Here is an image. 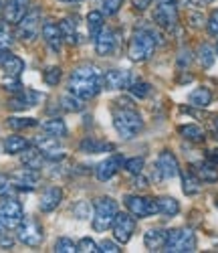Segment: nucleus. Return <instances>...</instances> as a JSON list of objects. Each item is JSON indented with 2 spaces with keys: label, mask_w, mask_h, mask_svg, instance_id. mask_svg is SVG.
Returning <instances> with one entry per match:
<instances>
[{
  "label": "nucleus",
  "mask_w": 218,
  "mask_h": 253,
  "mask_svg": "<svg viewBox=\"0 0 218 253\" xmlns=\"http://www.w3.org/2000/svg\"><path fill=\"white\" fill-rule=\"evenodd\" d=\"M87 29H89V35L95 39L105 29V14L101 10H91L87 14Z\"/></svg>",
  "instance_id": "obj_34"
},
{
  "label": "nucleus",
  "mask_w": 218,
  "mask_h": 253,
  "mask_svg": "<svg viewBox=\"0 0 218 253\" xmlns=\"http://www.w3.org/2000/svg\"><path fill=\"white\" fill-rule=\"evenodd\" d=\"M61 201H63V191L59 186H51V188H47V191L42 193L38 207H40L42 213H51V211H55L61 205Z\"/></svg>",
  "instance_id": "obj_21"
},
{
  "label": "nucleus",
  "mask_w": 218,
  "mask_h": 253,
  "mask_svg": "<svg viewBox=\"0 0 218 253\" xmlns=\"http://www.w3.org/2000/svg\"><path fill=\"white\" fill-rule=\"evenodd\" d=\"M29 10H31V0H8V4L4 6V16L8 23L18 25Z\"/></svg>",
  "instance_id": "obj_18"
},
{
  "label": "nucleus",
  "mask_w": 218,
  "mask_h": 253,
  "mask_svg": "<svg viewBox=\"0 0 218 253\" xmlns=\"http://www.w3.org/2000/svg\"><path fill=\"white\" fill-rule=\"evenodd\" d=\"M196 59H198V63H200L204 69L212 67V63H214V51H212V47L210 45H200L198 51H196Z\"/></svg>",
  "instance_id": "obj_36"
},
{
  "label": "nucleus",
  "mask_w": 218,
  "mask_h": 253,
  "mask_svg": "<svg viewBox=\"0 0 218 253\" xmlns=\"http://www.w3.org/2000/svg\"><path fill=\"white\" fill-rule=\"evenodd\" d=\"M180 174V162L170 150H164L156 160V178L170 180Z\"/></svg>",
  "instance_id": "obj_12"
},
{
  "label": "nucleus",
  "mask_w": 218,
  "mask_h": 253,
  "mask_svg": "<svg viewBox=\"0 0 218 253\" xmlns=\"http://www.w3.org/2000/svg\"><path fill=\"white\" fill-rule=\"evenodd\" d=\"M216 55H218V43H216Z\"/></svg>",
  "instance_id": "obj_59"
},
{
  "label": "nucleus",
  "mask_w": 218,
  "mask_h": 253,
  "mask_svg": "<svg viewBox=\"0 0 218 253\" xmlns=\"http://www.w3.org/2000/svg\"><path fill=\"white\" fill-rule=\"evenodd\" d=\"M111 231H113L115 241L127 243L129 239L134 237V233H136V219H134V215L129 213V211H127V213H117L115 221L111 225Z\"/></svg>",
  "instance_id": "obj_11"
},
{
  "label": "nucleus",
  "mask_w": 218,
  "mask_h": 253,
  "mask_svg": "<svg viewBox=\"0 0 218 253\" xmlns=\"http://www.w3.org/2000/svg\"><path fill=\"white\" fill-rule=\"evenodd\" d=\"M180 136L188 142H194V144H200L206 140V132L200 128V126H196V124H186V126H180L178 128Z\"/></svg>",
  "instance_id": "obj_28"
},
{
  "label": "nucleus",
  "mask_w": 218,
  "mask_h": 253,
  "mask_svg": "<svg viewBox=\"0 0 218 253\" xmlns=\"http://www.w3.org/2000/svg\"><path fill=\"white\" fill-rule=\"evenodd\" d=\"M196 235L192 229L186 227H178V229H172L168 231V239L164 245V251L168 253H192L196 251Z\"/></svg>",
  "instance_id": "obj_4"
},
{
  "label": "nucleus",
  "mask_w": 218,
  "mask_h": 253,
  "mask_svg": "<svg viewBox=\"0 0 218 253\" xmlns=\"http://www.w3.org/2000/svg\"><path fill=\"white\" fill-rule=\"evenodd\" d=\"M61 33H63V41L69 45H77L79 43V29L77 23H73L71 18H63L61 20Z\"/></svg>",
  "instance_id": "obj_32"
},
{
  "label": "nucleus",
  "mask_w": 218,
  "mask_h": 253,
  "mask_svg": "<svg viewBox=\"0 0 218 253\" xmlns=\"http://www.w3.org/2000/svg\"><path fill=\"white\" fill-rule=\"evenodd\" d=\"M8 55V49L6 47H0V63H2L4 61V57Z\"/></svg>",
  "instance_id": "obj_55"
},
{
  "label": "nucleus",
  "mask_w": 218,
  "mask_h": 253,
  "mask_svg": "<svg viewBox=\"0 0 218 253\" xmlns=\"http://www.w3.org/2000/svg\"><path fill=\"white\" fill-rule=\"evenodd\" d=\"M0 10H2V0H0Z\"/></svg>",
  "instance_id": "obj_58"
},
{
  "label": "nucleus",
  "mask_w": 218,
  "mask_h": 253,
  "mask_svg": "<svg viewBox=\"0 0 218 253\" xmlns=\"http://www.w3.org/2000/svg\"><path fill=\"white\" fill-rule=\"evenodd\" d=\"M190 61H192V51L182 49V51H180V55H178V65H180V67H186Z\"/></svg>",
  "instance_id": "obj_50"
},
{
  "label": "nucleus",
  "mask_w": 218,
  "mask_h": 253,
  "mask_svg": "<svg viewBox=\"0 0 218 253\" xmlns=\"http://www.w3.org/2000/svg\"><path fill=\"white\" fill-rule=\"evenodd\" d=\"M115 45H117V39H115V33L111 29H103L95 37V51L101 57H109V55H111L115 51Z\"/></svg>",
  "instance_id": "obj_19"
},
{
  "label": "nucleus",
  "mask_w": 218,
  "mask_h": 253,
  "mask_svg": "<svg viewBox=\"0 0 218 253\" xmlns=\"http://www.w3.org/2000/svg\"><path fill=\"white\" fill-rule=\"evenodd\" d=\"M121 4H123V0H103V14H109V16L117 14Z\"/></svg>",
  "instance_id": "obj_45"
},
{
  "label": "nucleus",
  "mask_w": 218,
  "mask_h": 253,
  "mask_svg": "<svg viewBox=\"0 0 218 253\" xmlns=\"http://www.w3.org/2000/svg\"><path fill=\"white\" fill-rule=\"evenodd\" d=\"M2 148L6 154H20L23 150L29 148V140H25L23 136H8L2 142Z\"/></svg>",
  "instance_id": "obj_35"
},
{
  "label": "nucleus",
  "mask_w": 218,
  "mask_h": 253,
  "mask_svg": "<svg viewBox=\"0 0 218 253\" xmlns=\"http://www.w3.org/2000/svg\"><path fill=\"white\" fill-rule=\"evenodd\" d=\"M103 89V75L95 65H79L69 75V91L81 99H93Z\"/></svg>",
  "instance_id": "obj_1"
},
{
  "label": "nucleus",
  "mask_w": 218,
  "mask_h": 253,
  "mask_svg": "<svg viewBox=\"0 0 218 253\" xmlns=\"http://www.w3.org/2000/svg\"><path fill=\"white\" fill-rule=\"evenodd\" d=\"M83 101H85V99H81V97H77L75 93L69 91V95H63V97H61L59 105H61V110L67 112V114H79V112L85 110V103H83Z\"/></svg>",
  "instance_id": "obj_31"
},
{
  "label": "nucleus",
  "mask_w": 218,
  "mask_h": 253,
  "mask_svg": "<svg viewBox=\"0 0 218 253\" xmlns=\"http://www.w3.org/2000/svg\"><path fill=\"white\" fill-rule=\"evenodd\" d=\"M59 2H81V0H59Z\"/></svg>",
  "instance_id": "obj_57"
},
{
  "label": "nucleus",
  "mask_w": 218,
  "mask_h": 253,
  "mask_svg": "<svg viewBox=\"0 0 218 253\" xmlns=\"http://www.w3.org/2000/svg\"><path fill=\"white\" fill-rule=\"evenodd\" d=\"M25 219V211L14 197H4V201L0 203V225H4L6 229H16Z\"/></svg>",
  "instance_id": "obj_7"
},
{
  "label": "nucleus",
  "mask_w": 218,
  "mask_h": 253,
  "mask_svg": "<svg viewBox=\"0 0 218 253\" xmlns=\"http://www.w3.org/2000/svg\"><path fill=\"white\" fill-rule=\"evenodd\" d=\"M16 237L20 243H25L27 247H38L42 243V227L35 219H23L16 227Z\"/></svg>",
  "instance_id": "obj_10"
},
{
  "label": "nucleus",
  "mask_w": 218,
  "mask_h": 253,
  "mask_svg": "<svg viewBox=\"0 0 218 253\" xmlns=\"http://www.w3.org/2000/svg\"><path fill=\"white\" fill-rule=\"evenodd\" d=\"M216 140H218V130H216Z\"/></svg>",
  "instance_id": "obj_60"
},
{
  "label": "nucleus",
  "mask_w": 218,
  "mask_h": 253,
  "mask_svg": "<svg viewBox=\"0 0 218 253\" xmlns=\"http://www.w3.org/2000/svg\"><path fill=\"white\" fill-rule=\"evenodd\" d=\"M188 101H190V105H194V108H208L212 103V91L208 87H196L188 95Z\"/></svg>",
  "instance_id": "obj_30"
},
{
  "label": "nucleus",
  "mask_w": 218,
  "mask_h": 253,
  "mask_svg": "<svg viewBox=\"0 0 218 253\" xmlns=\"http://www.w3.org/2000/svg\"><path fill=\"white\" fill-rule=\"evenodd\" d=\"M132 83H134L132 73L123 71V69H109V71H105V75H103V87H105V89H111V91L129 89V85H132Z\"/></svg>",
  "instance_id": "obj_15"
},
{
  "label": "nucleus",
  "mask_w": 218,
  "mask_h": 253,
  "mask_svg": "<svg viewBox=\"0 0 218 253\" xmlns=\"http://www.w3.org/2000/svg\"><path fill=\"white\" fill-rule=\"evenodd\" d=\"M6 126L12 130H25V128H35V126H38V122L35 118H8Z\"/></svg>",
  "instance_id": "obj_38"
},
{
  "label": "nucleus",
  "mask_w": 218,
  "mask_h": 253,
  "mask_svg": "<svg viewBox=\"0 0 218 253\" xmlns=\"http://www.w3.org/2000/svg\"><path fill=\"white\" fill-rule=\"evenodd\" d=\"M113 128L123 140H132L144 130V120L132 105H119L113 108Z\"/></svg>",
  "instance_id": "obj_3"
},
{
  "label": "nucleus",
  "mask_w": 218,
  "mask_h": 253,
  "mask_svg": "<svg viewBox=\"0 0 218 253\" xmlns=\"http://www.w3.org/2000/svg\"><path fill=\"white\" fill-rule=\"evenodd\" d=\"M14 43V33L10 29L8 20H0V47H10Z\"/></svg>",
  "instance_id": "obj_37"
},
{
  "label": "nucleus",
  "mask_w": 218,
  "mask_h": 253,
  "mask_svg": "<svg viewBox=\"0 0 218 253\" xmlns=\"http://www.w3.org/2000/svg\"><path fill=\"white\" fill-rule=\"evenodd\" d=\"M0 245H2V247H12L14 245V239L12 237H6V235H0Z\"/></svg>",
  "instance_id": "obj_53"
},
{
  "label": "nucleus",
  "mask_w": 218,
  "mask_h": 253,
  "mask_svg": "<svg viewBox=\"0 0 218 253\" xmlns=\"http://www.w3.org/2000/svg\"><path fill=\"white\" fill-rule=\"evenodd\" d=\"M45 95L38 93V91H33V89H20L16 95H12L8 99V108L10 110H29V108H35L38 105Z\"/></svg>",
  "instance_id": "obj_16"
},
{
  "label": "nucleus",
  "mask_w": 218,
  "mask_h": 253,
  "mask_svg": "<svg viewBox=\"0 0 218 253\" xmlns=\"http://www.w3.org/2000/svg\"><path fill=\"white\" fill-rule=\"evenodd\" d=\"M210 160H212L214 164L218 162V150H212V152H210Z\"/></svg>",
  "instance_id": "obj_56"
},
{
  "label": "nucleus",
  "mask_w": 218,
  "mask_h": 253,
  "mask_svg": "<svg viewBox=\"0 0 218 253\" xmlns=\"http://www.w3.org/2000/svg\"><path fill=\"white\" fill-rule=\"evenodd\" d=\"M14 195V184L10 180V176L0 174V197H12Z\"/></svg>",
  "instance_id": "obj_44"
},
{
  "label": "nucleus",
  "mask_w": 218,
  "mask_h": 253,
  "mask_svg": "<svg viewBox=\"0 0 218 253\" xmlns=\"http://www.w3.org/2000/svg\"><path fill=\"white\" fill-rule=\"evenodd\" d=\"M190 2H192L194 6H206V4L214 2V0H190Z\"/></svg>",
  "instance_id": "obj_54"
},
{
  "label": "nucleus",
  "mask_w": 218,
  "mask_h": 253,
  "mask_svg": "<svg viewBox=\"0 0 218 253\" xmlns=\"http://www.w3.org/2000/svg\"><path fill=\"white\" fill-rule=\"evenodd\" d=\"M59 138H55V136H38L36 140H35V146L40 150V154L45 156V160H63L65 158V150H63V146L57 142Z\"/></svg>",
  "instance_id": "obj_14"
},
{
  "label": "nucleus",
  "mask_w": 218,
  "mask_h": 253,
  "mask_svg": "<svg viewBox=\"0 0 218 253\" xmlns=\"http://www.w3.org/2000/svg\"><path fill=\"white\" fill-rule=\"evenodd\" d=\"M42 37H45V43L49 45V49L53 53H59L61 51V45H63V33H61V27L53 20L42 25Z\"/></svg>",
  "instance_id": "obj_20"
},
{
  "label": "nucleus",
  "mask_w": 218,
  "mask_h": 253,
  "mask_svg": "<svg viewBox=\"0 0 218 253\" xmlns=\"http://www.w3.org/2000/svg\"><path fill=\"white\" fill-rule=\"evenodd\" d=\"M6 77H8V79H4V81H2L4 89H6V91H14V93H18V91H20L18 77H10V75H6Z\"/></svg>",
  "instance_id": "obj_47"
},
{
  "label": "nucleus",
  "mask_w": 218,
  "mask_h": 253,
  "mask_svg": "<svg viewBox=\"0 0 218 253\" xmlns=\"http://www.w3.org/2000/svg\"><path fill=\"white\" fill-rule=\"evenodd\" d=\"M99 251H101V253H119L121 249H119V245H115L113 241L105 239V241L99 243Z\"/></svg>",
  "instance_id": "obj_48"
},
{
  "label": "nucleus",
  "mask_w": 218,
  "mask_h": 253,
  "mask_svg": "<svg viewBox=\"0 0 218 253\" xmlns=\"http://www.w3.org/2000/svg\"><path fill=\"white\" fill-rule=\"evenodd\" d=\"M129 91H132L136 97H147L149 93H151V85L149 83H145V81H136V83H132L129 85Z\"/></svg>",
  "instance_id": "obj_42"
},
{
  "label": "nucleus",
  "mask_w": 218,
  "mask_h": 253,
  "mask_svg": "<svg viewBox=\"0 0 218 253\" xmlns=\"http://www.w3.org/2000/svg\"><path fill=\"white\" fill-rule=\"evenodd\" d=\"M156 207H158V213L164 215V217H176L180 213V203L174 197H160V199H156Z\"/></svg>",
  "instance_id": "obj_27"
},
{
  "label": "nucleus",
  "mask_w": 218,
  "mask_h": 253,
  "mask_svg": "<svg viewBox=\"0 0 218 253\" xmlns=\"http://www.w3.org/2000/svg\"><path fill=\"white\" fill-rule=\"evenodd\" d=\"M89 213H91V205H89V203H79V205L75 207V215H77L79 219L89 217Z\"/></svg>",
  "instance_id": "obj_49"
},
{
  "label": "nucleus",
  "mask_w": 218,
  "mask_h": 253,
  "mask_svg": "<svg viewBox=\"0 0 218 253\" xmlns=\"http://www.w3.org/2000/svg\"><path fill=\"white\" fill-rule=\"evenodd\" d=\"M144 166H145V160L142 156H136V158H129V160H123V168H125V172L129 174H142L144 172Z\"/></svg>",
  "instance_id": "obj_39"
},
{
  "label": "nucleus",
  "mask_w": 218,
  "mask_h": 253,
  "mask_svg": "<svg viewBox=\"0 0 218 253\" xmlns=\"http://www.w3.org/2000/svg\"><path fill=\"white\" fill-rule=\"evenodd\" d=\"M38 31H40V10L38 8H31L25 18L20 20L16 25V37L25 43H31L38 37Z\"/></svg>",
  "instance_id": "obj_9"
},
{
  "label": "nucleus",
  "mask_w": 218,
  "mask_h": 253,
  "mask_svg": "<svg viewBox=\"0 0 218 253\" xmlns=\"http://www.w3.org/2000/svg\"><path fill=\"white\" fill-rule=\"evenodd\" d=\"M132 4H134L138 10H145V8L151 4V0H132Z\"/></svg>",
  "instance_id": "obj_52"
},
{
  "label": "nucleus",
  "mask_w": 218,
  "mask_h": 253,
  "mask_svg": "<svg viewBox=\"0 0 218 253\" xmlns=\"http://www.w3.org/2000/svg\"><path fill=\"white\" fill-rule=\"evenodd\" d=\"M42 79H45V83H47V85H51V87L59 85V83H61V69L55 67V65L47 67L45 73H42Z\"/></svg>",
  "instance_id": "obj_41"
},
{
  "label": "nucleus",
  "mask_w": 218,
  "mask_h": 253,
  "mask_svg": "<svg viewBox=\"0 0 218 253\" xmlns=\"http://www.w3.org/2000/svg\"><path fill=\"white\" fill-rule=\"evenodd\" d=\"M188 20H190V25L194 27V29H200L202 27V14H198V12H190L188 14Z\"/></svg>",
  "instance_id": "obj_51"
},
{
  "label": "nucleus",
  "mask_w": 218,
  "mask_h": 253,
  "mask_svg": "<svg viewBox=\"0 0 218 253\" xmlns=\"http://www.w3.org/2000/svg\"><path fill=\"white\" fill-rule=\"evenodd\" d=\"M81 152L85 154H101V152H111L115 150V146L111 142H101V140H95V138H85L81 144H79Z\"/></svg>",
  "instance_id": "obj_23"
},
{
  "label": "nucleus",
  "mask_w": 218,
  "mask_h": 253,
  "mask_svg": "<svg viewBox=\"0 0 218 253\" xmlns=\"http://www.w3.org/2000/svg\"><path fill=\"white\" fill-rule=\"evenodd\" d=\"M206 29H208V33H210V35L218 37V8H216V10H212V14L208 16Z\"/></svg>",
  "instance_id": "obj_46"
},
{
  "label": "nucleus",
  "mask_w": 218,
  "mask_h": 253,
  "mask_svg": "<svg viewBox=\"0 0 218 253\" xmlns=\"http://www.w3.org/2000/svg\"><path fill=\"white\" fill-rule=\"evenodd\" d=\"M20 162H23V166H29V168H35V170H40L42 168V162H45V156L40 154V150L36 148H29L20 152Z\"/></svg>",
  "instance_id": "obj_24"
},
{
  "label": "nucleus",
  "mask_w": 218,
  "mask_h": 253,
  "mask_svg": "<svg viewBox=\"0 0 218 253\" xmlns=\"http://www.w3.org/2000/svg\"><path fill=\"white\" fill-rule=\"evenodd\" d=\"M42 132L49 134V136H55V138H65L67 136V124H65L61 118H53V120H47L45 124L40 126Z\"/></svg>",
  "instance_id": "obj_33"
},
{
  "label": "nucleus",
  "mask_w": 218,
  "mask_h": 253,
  "mask_svg": "<svg viewBox=\"0 0 218 253\" xmlns=\"http://www.w3.org/2000/svg\"><path fill=\"white\" fill-rule=\"evenodd\" d=\"M125 209L138 219H145L158 213V207H156V199H149V197H140V195H127L123 199Z\"/></svg>",
  "instance_id": "obj_8"
},
{
  "label": "nucleus",
  "mask_w": 218,
  "mask_h": 253,
  "mask_svg": "<svg viewBox=\"0 0 218 253\" xmlns=\"http://www.w3.org/2000/svg\"><path fill=\"white\" fill-rule=\"evenodd\" d=\"M166 239H168V231H164V229H149L144 235V243L149 251H160V249L164 251Z\"/></svg>",
  "instance_id": "obj_22"
},
{
  "label": "nucleus",
  "mask_w": 218,
  "mask_h": 253,
  "mask_svg": "<svg viewBox=\"0 0 218 253\" xmlns=\"http://www.w3.org/2000/svg\"><path fill=\"white\" fill-rule=\"evenodd\" d=\"M77 251L79 253H101L99 251V245L93 239H89V237H85V239H81L77 243Z\"/></svg>",
  "instance_id": "obj_43"
},
{
  "label": "nucleus",
  "mask_w": 218,
  "mask_h": 253,
  "mask_svg": "<svg viewBox=\"0 0 218 253\" xmlns=\"http://www.w3.org/2000/svg\"><path fill=\"white\" fill-rule=\"evenodd\" d=\"M156 25L164 31H174L178 27V4L176 0H156L154 8Z\"/></svg>",
  "instance_id": "obj_6"
},
{
  "label": "nucleus",
  "mask_w": 218,
  "mask_h": 253,
  "mask_svg": "<svg viewBox=\"0 0 218 253\" xmlns=\"http://www.w3.org/2000/svg\"><path fill=\"white\" fill-rule=\"evenodd\" d=\"M115 215H117V203L111 199V197H101L95 201L93 205V229L95 231H107L109 227L113 225L115 221Z\"/></svg>",
  "instance_id": "obj_5"
},
{
  "label": "nucleus",
  "mask_w": 218,
  "mask_h": 253,
  "mask_svg": "<svg viewBox=\"0 0 218 253\" xmlns=\"http://www.w3.org/2000/svg\"><path fill=\"white\" fill-rule=\"evenodd\" d=\"M10 180L14 184V188H18V191H35V188L38 186L40 182V174L38 170H35V168H18V170H14L10 174Z\"/></svg>",
  "instance_id": "obj_13"
},
{
  "label": "nucleus",
  "mask_w": 218,
  "mask_h": 253,
  "mask_svg": "<svg viewBox=\"0 0 218 253\" xmlns=\"http://www.w3.org/2000/svg\"><path fill=\"white\" fill-rule=\"evenodd\" d=\"M53 251L55 253H77V243L71 241L69 237H61V239H57Z\"/></svg>",
  "instance_id": "obj_40"
},
{
  "label": "nucleus",
  "mask_w": 218,
  "mask_h": 253,
  "mask_svg": "<svg viewBox=\"0 0 218 253\" xmlns=\"http://www.w3.org/2000/svg\"><path fill=\"white\" fill-rule=\"evenodd\" d=\"M182 174V191L184 195L192 197V195H198L200 193V178L196 176L194 170H180Z\"/></svg>",
  "instance_id": "obj_26"
},
{
  "label": "nucleus",
  "mask_w": 218,
  "mask_h": 253,
  "mask_svg": "<svg viewBox=\"0 0 218 253\" xmlns=\"http://www.w3.org/2000/svg\"><path fill=\"white\" fill-rule=\"evenodd\" d=\"M119 168H123V156H121V154H111L109 158H105L103 162L97 164L95 176H97L101 182H107V180H111V178L119 172Z\"/></svg>",
  "instance_id": "obj_17"
},
{
  "label": "nucleus",
  "mask_w": 218,
  "mask_h": 253,
  "mask_svg": "<svg viewBox=\"0 0 218 253\" xmlns=\"http://www.w3.org/2000/svg\"><path fill=\"white\" fill-rule=\"evenodd\" d=\"M0 67H2V71H4L6 75L18 77L20 73L25 71V61L20 59V57H16V55H12V53H8V55L4 57V61L0 63Z\"/></svg>",
  "instance_id": "obj_25"
},
{
  "label": "nucleus",
  "mask_w": 218,
  "mask_h": 253,
  "mask_svg": "<svg viewBox=\"0 0 218 253\" xmlns=\"http://www.w3.org/2000/svg\"><path fill=\"white\" fill-rule=\"evenodd\" d=\"M194 172H196V176H198L202 182H216L218 180V168H216V164L212 160L196 164Z\"/></svg>",
  "instance_id": "obj_29"
},
{
  "label": "nucleus",
  "mask_w": 218,
  "mask_h": 253,
  "mask_svg": "<svg viewBox=\"0 0 218 253\" xmlns=\"http://www.w3.org/2000/svg\"><path fill=\"white\" fill-rule=\"evenodd\" d=\"M156 47H158V37L154 31L136 29L132 39H129V45H127V57L134 63H144V61L151 59Z\"/></svg>",
  "instance_id": "obj_2"
}]
</instances>
